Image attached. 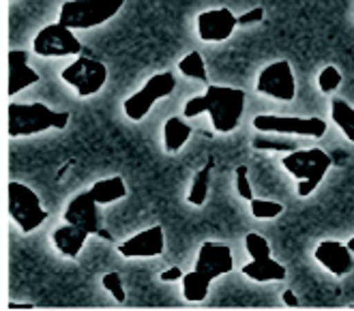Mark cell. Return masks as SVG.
<instances>
[{"instance_id":"6da1fadb","label":"cell","mask_w":354,"mask_h":311,"mask_svg":"<svg viewBox=\"0 0 354 311\" xmlns=\"http://www.w3.org/2000/svg\"><path fill=\"white\" fill-rule=\"evenodd\" d=\"M245 91L232 88V86H217L208 84L204 95L192 97L185 103L183 116L185 118H196L202 112L211 116L213 129L217 133H232L245 112Z\"/></svg>"},{"instance_id":"7a4b0ae2","label":"cell","mask_w":354,"mask_h":311,"mask_svg":"<svg viewBox=\"0 0 354 311\" xmlns=\"http://www.w3.org/2000/svg\"><path fill=\"white\" fill-rule=\"evenodd\" d=\"M69 112H54L46 103H11L9 106V135L13 140L37 135L50 129L62 131L69 124Z\"/></svg>"},{"instance_id":"3957f363","label":"cell","mask_w":354,"mask_h":311,"mask_svg":"<svg viewBox=\"0 0 354 311\" xmlns=\"http://www.w3.org/2000/svg\"><path fill=\"white\" fill-rule=\"evenodd\" d=\"M281 165L286 168V172L297 178V194L301 198H309L324 180L326 172L333 165V159L322 149H305L286 155L281 159Z\"/></svg>"},{"instance_id":"277c9868","label":"cell","mask_w":354,"mask_h":311,"mask_svg":"<svg viewBox=\"0 0 354 311\" xmlns=\"http://www.w3.org/2000/svg\"><path fill=\"white\" fill-rule=\"evenodd\" d=\"M127 0H67L62 3L58 22L75 30H91L110 19L122 9Z\"/></svg>"},{"instance_id":"5b68a950","label":"cell","mask_w":354,"mask_h":311,"mask_svg":"<svg viewBox=\"0 0 354 311\" xmlns=\"http://www.w3.org/2000/svg\"><path fill=\"white\" fill-rule=\"evenodd\" d=\"M9 215L24 234L39 230L48 221V211L41 206L39 196L19 180L9 182Z\"/></svg>"},{"instance_id":"8992f818","label":"cell","mask_w":354,"mask_h":311,"mask_svg":"<svg viewBox=\"0 0 354 311\" xmlns=\"http://www.w3.org/2000/svg\"><path fill=\"white\" fill-rule=\"evenodd\" d=\"M245 249L252 256V262H247L241 271L247 279L256 283H270V281H281L286 279V266L273 260L270 256V245L262 234L249 232L245 236Z\"/></svg>"},{"instance_id":"52a82bcc","label":"cell","mask_w":354,"mask_h":311,"mask_svg":"<svg viewBox=\"0 0 354 311\" xmlns=\"http://www.w3.org/2000/svg\"><path fill=\"white\" fill-rule=\"evenodd\" d=\"M174 88H176L174 73H170V71L155 73L138 93H133L131 97L124 99V103H122L124 116H127L131 122H140L153 110V106L159 99L170 97L174 93Z\"/></svg>"},{"instance_id":"ba28073f","label":"cell","mask_w":354,"mask_h":311,"mask_svg":"<svg viewBox=\"0 0 354 311\" xmlns=\"http://www.w3.org/2000/svg\"><path fill=\"white\" fill-rule=\"evenodd\" d=\"M258 133H279V135H307L322 138L326 133V122L320 116H279V114H258L252 120Z\"/></svg>"},{"instance_id":"9c48e42d","label":"cell","mask_w":354,"mask_h":311,"mask_svg":"<svg viewBox=\"0 0 354 311\" xmlns=\"http://www.w3.org/2000/svg\"><path fill=\"white\" fill-rule=\"evenodd\" d=\"M60 77L65 84H69L80 97H93L97 95L108 82V67L101 60L77 56L71 65L60 71Z\"/></svg>"},{"instance_id":"30bf717a","label":"cell","mask_w":354,"mask_h":311,"mask_svg":"<svg viewBox=\"0 0 354 311\" xmlns=\"http://www.w3.org/2000/svg\"><path fill=\"white\" fill-rule=\"evenodd\" d=\"M256 91L277 101H295L297 77L292 65L288 60H275L266 65L256 79Z\"/></svg>"},{"instance_id":"8fae6325","label":"cell","mask_w":354,"mask_h":311,"mask_svg":"<svg viewBox=\"0 0 354 311\" xmlns=\"http://www.w3.org/2000/svg\"><path fill=\"white\" fill-rule=\"evenodd\" d=\"M32 52L44 58H65L82 52V44L75 32L60 22L41 28L32 39Z\"/></svg>"},{"instance_id":"7c38bea8","label":"cell","mask_w":354,"mask_h":311,"mask_svg":"<svg viewBox=\"0 0 354 311\" xmlns=\"http://www.w3.org/2000/svg\"><path fill=\"white\" fill-rule=\"evenodd\" d=\"M236 26H239V17L227 7L202 11L196 19L198 37L204 44H221V41L232 37Z\"/></svg>"},{"instance_id":"4fadbf2b","label":"cell","mask_w":354,"mask_h":311,"mask_svg":"<svg viewBox=\"0 0 354 311\" xmlns=\"http://www.w3.org/2000/svg\"><path fill=\"white\" fill-rule=\"evenodd\" d=\"M194 271L202 273L206 279L215 281L217 277H223L234 271V258L232 249L227 245H217V243H204L198 252L196 268Z\"/></svg>"},{"instance_id":"5bb4252c","label":"cell","mask_w":354,"mask_h":311,"mask_svg":"<svg viewBox=\"0 0 354 311\" xmlns=\"http://www.w3.org/2000/svg\"><path fill=\"white\" fill-rule=\"evenodd\" d=\"M165 249V234L161 225H151L118 245V254L127 260L133 258H157Z\"/></svg>"},{"instance_id":"9a60e30c","label":"cell","mask_w":354,"mask_h":311,"mask_svg":"<svg viewBox=\"0 0 354 311\" xmlns=\"http://www.w3.org/2000/svg\"><path fill=\"white\" fill-rule=\"evenodd\" d=\"M62 219H65V223L75 225L88 234H97L99 232V204L93 200L91 191H82L75 198H71Z\"/></svg>"},{"instance_id":"2e32d148","label":"cell","mask_w":354,"mask_h":311,"mask_svg":"<svg viewBox=\"0 0 354 311\" xmlns=\"http://www.w3.org/2000/svg\"><path fill=\"white\" fill-rule=\"evenodd\" d=\"M314 258L318 260L320 266H324L326 271L335 277H346L348 273L354 271V256L348 249V245L339 241H322L316 247Z\"/></svg>"},{"instance_id":"e0dca14e","label":"cell","mask_w":354,"mask_h":311,"mask_svg":"<svg viewBox=\"0 0 354 311\" xmlns=\"http://www.w3.org/2000/svg\"><path fill=\"white\" fill-rule=\"evenodd\" d=\"M41 77L28 65V54L22 50H11L9 54V95H17L24 88L37 84Z\"/></svg>"},{"instance_id":"ac0fdd59","label":"cell","mask_w":354,"mask_h":311,"mask_svg":"<svg viewBox=\"0 0 354 311\" xmlns=\"http://www.w3.org/2000/svg\"><path fill=\"white\" fill-rule=\"evenodd\" d=\"M88 236H91L88 232L80 230V227H75V225L65 223V225H58L56 230L52 232V243L56 247V252L75 260L82 249H84V243H86Z\"/></svg>"},{"instance_id":"d6986e66","label":"cell","mask_w":354,"mask_h":311,"mask_svg":"<svg viewBox=\"0 0 354 311\" xmlns=\"http://www.w3.org/2000/svg\"><path fill=\"white\" fill-rule=\"evenodd\" d=\"M192 124H187L180 116H172L163 124V149L165 153H178L192 138Z\"/></svg>"},{"instance_id":"ffe728a7","label":"cell","mask_w":354,"mask_h":311,"mask_svg":"<svg viewBox=\"0 0 354 311\" xmlns=\"http://www.w3.org/2000/svg\"><path fill=\"white\" fill-rule=\"evenodd\" d=\"M88 191L93 200L99 206H103V204H114L127 196V185H124L122 176H110V178L97 180Z\"/></svg>"},{"instance_id":"44dd1931","label":"cell","mask_w":354,"mask_h":311,"mask_svg":"<svg viewBox=\"0 0 354 311\" xmlns=\"http://www.w3.org/2000/svg\"><path fill=\"white\" fill-rule=\"evenodd\" d=\"M211 172H213V161H208L202 170L196 172L192 187H189V194H187V202L196 209H202L206 198H208V187H211Z\"/></svg>"},{"instance_id":"7402d4cb","label":"cell","mask_w":354,"mask_h":311,"mask_svg":"<svg viewBox=\"0 0 354 311\" xmlns=\"http://www.w3.org/2000/svg\"><path fill=\"white\" fill-rule=\"evenodd\" d=\"M211 283H213L211 279H206L198 271L185 273V277H183V299L189 301V303H202L208 296Z\"/></svg>"},{"instance_id":"603a6c76","label":"cell","mask_w":354,"mask_h":311,"mask_svg":"<svg viewBox=\"0 0 354 311\" xmlns=\"http://www.w3.org/2000/svg\"><path fill=\"white\" fill-rule=\"evenodd\" d=\"M330 118L342 129L348 142L354 144V108L344 99H335L330 103Z\"/></svg>"},{"instance_id":"cb8c5ba5","label":"cell","mask_w":354,"mask_h":311,"mask_svg":"<svg viewBox=\"0 0 354 311\" xmlns=\"http://www.w3.org/2000/svg\"><path fill=\"white\" fill-rule=\"evenodd\" d=\"M178 71L187 77L192 79H198V82H208V73H206V65H204V58L200 52H189L187 56H183L178 60Z\"/></svg>"},{"instance_id":"d4e9b609","label":"cell","mask_w":354,"mask_h":311,"mask_svg":"<svg viewBox=\"0 0 354 311\" xmlns=\"http://www.w3.org/2000/svg\"><path fill=\"white\" fill-rule=\"evenodd\" d=\"M249 211H252V215L256 219H277L283 213V204L273 202V200L254 198L252 202H249Z\"/></svg>"},{"instance_id":"484cf974","label":"cell","mask_w":354,"mask_h":311,"mask_svg":"<svg viewBox=\"0 0 354 311\" xmlns=\"http://www.w3.org/2000/svg\"><path fill=\"white\" fill-rule=\"evenodd\" d=\"M252 147L256 151H275V153H286V155L299 151L292 140H275V138H262V135H256L252 140Z\"/></svg>"},{"instance_id":"4316f807","label":"cell","mask_w":354,"mask_h":311,"mask_svg":"<svg viewBox=\"0 0 354 311\" xmlns=\"http://www.w3.org/2000/svg\"><path fill=\"white\" fill-rule=\"evenodd\" d=\"M339 84H342V71L337 67L328 65V67H324L318 73V88H320V93L330 95L333 91L339 88Z\"/></svg>"},{"instance_id":"83f0119b","label":"cell","mask_w":354,"mask_h":311,"mask_svg":"<svg viewBox=\"0 0 354 311\" xmlns=\"http://www.w3.org/2000/svg\"><path fill=\"white\" fill-rule=\"evenodd\" d=\"M101 285L108 294L114 296L116 303H124L127 301V294H124V285H122V277L118 273H106L101 277Z\"/></svg>"},{"instance_id":"f1b7e54d","label":"cell","mask_w":354,"mask_h":311,"mask_svg":"<svg viewBox=\"0 0 354 311\" xmlns=\"http://www.w3.org/2000/svg\"><path fill=\"white\" fill-rule=\"evenodd\" d=\"M236 174V191L243 200L252 202L254 200V189H252V182H249V176H247V165H239V168L234 170Z\"/></svg>"},{"instance_id":"f546056e","label":"cell","mask_w":354,"mask_h":311,"mask_svg":"<svg viewBox=\"0 0 354 311\" xmlns=\"http://www.w3.org/2000/svg\"><path fill=\"white\" fill-rule=\"evenodd\" d=\"M264 19V9L256 7L252 11H247L243 15H239V26H249V24H260Z\"/></svg>"},{"instance_id":"4dcf8cb0","label":"cell","mask_w":354,"mask_h":311,"mask_svg":"<svg viewBox=\"0 0 354 311\" xmlns=\"http://www.w3.org/2000/svg\"><path fill=\"white\" fill-rule=\"evenodd\" d=\"M183 277H185V273L180 271L178 266H172V268H168V271H163V273L159 275V279H161L163 283H174V281H183Z\"/></svg>"},{"instance_id":"1f68e13d","label":"cell","mask_w":354,"mask_h":311,"mask_svg":"<svg viewBox=\"0 0 354 311\" xmlns=\"http://www.w3.org/2000/svg\"><path fill=\"white\" fill-rule=\"evenodd\" d=\"M281 301L288 307H299V299H297V294L292 292V290H286V292L281 294Z\"/></svg>"},{"instance_id":"d6a6232c","label":"cell","mask_w":354,"mask_h":311,"mask_svg":"<svg viewBox=\"0 0 354 311\" xmlns=\"http://www.w3.org/2000/svg\"><path fill=\"white\" fill-rule=\"evenodd\" d=\"M32 305L30 303H24V305H19V303H9V309H30Z\"/></svg>"},{"instance_id":"836d02e7","label":"cell","mask_w":354,"mask_h":311,"mask_svg":"<svg viewBox=\"0 0 354 311\" xmlns=\"http://www.w3.org/2000/svg\"><path fill=\"white\" fill-rule=\"evenodd\" d=\"M346 245H348V249H350V252H352V256H354V236H352V238H350V241H348Z\"/></svg>"}]
</instances>
